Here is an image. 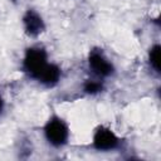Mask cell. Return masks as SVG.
Wrapping results in <instances>:
<instances>
[{"label": "cell", "mask_w": 161, "mask_h": 161, "mask_svg": "<svg viewBox=\"0 0 161 161\" xmlns=\"http://www.w3.org/2000/svg\"><path fill=\"white\" fill-rule=\"evenodd\" d=\"M45 133L53 145H62L67 140V127L59 119L50 121L45 128Z\"/></svg>", "instance_id": "cell-2"}, {"label": "cell", "mask_w": 161, "mask_h": 161, "mask_svg": "<svg viewBox=\"0 0 161 161\" xmlns=\"http://www.w3.org/2000/svg\"><path fill=\"white\" fill-rule=\"evenodd\" d=\"M1 106H3V102H1V98H0V109H1Z\"/></svg>", "instance_id": "cell-9"}, {"label": "cell", "mask_w": 161, "mask_h": 161, "mask_svg": "<svg viewBox=\"0 0 161 161\" xmlns=\"http://www.w3.org/2000/svg\"><path fill=\"white\" fill-rule=\"evenodd\" d=\"M36 78L40 79L44 83H54L59 78V69L55 65H49L48 64Z\"/></svg>", "instance_id": "cell-6"}, {"label": "cell", "mask_w": 161, "mask_h": 161, "mask_svg": "<svg viewBox=\"0 0 161 161\" xmlns=\"http://www.w3.org/2000/svg\"><path fill=\"white\" fill-rule=\"evenodd\" d=\"M99 87L101 86L98 83H88L86 86V91H88V92H97L99 89Z\"/></svg>", "instance_id": "cell-8"}, {"label": "cell", "mask_w": 161, "mask_h": 161, "mask_svg": "<svg viewBox=\"0 0 161 161\" xmlns=\"http://www.w3.org/2000/svg\"><path fill=\"white\" fill-rule=\"evenodd\" d=\"M94 145L98 150H111L117 145V137L109 130L101 128L94 136Z\"/></svg>", "instance_id": "cell-3"}, {"label": "cell", "mask_w": 161, "mask_h": 161, "mask_svg": "<svg viewBox=\"0 0 161 161\" xmlns=\"http://www.w3.org/2000/svg\"><path fill=\"white\" fill-rule=\"evenodd\" d=\"M47 59L45 54L40 49H29L25 57V68L34 75L38 77L42 70L47 67Z\"/></svg>", "instance_id": "cell-1"}, {"label": "cell", "mask_w": 161, "mask_h": 161, "mask_svg": "<svg viewBox=\"0 0 161 161\" xmlns=\"http://www.w3.org/2000/svg\"><path fill=\"white\" fill-rule=\"evenodd\" d=\"M89 65L99 75H108L112 72V65L98 53H93L89 57Z\"/></svg>", "instance_id": "cell-4"}, {"label": "cell", "mask_w": 161, "mask_h": 161, "mask_svg": "<svg viewBox=\"0 0 161 161\" xmlns=\"http://www.w3.org/2000/svg\"><path fill=\"white\" fill-rule=\"evenodd\" d=\"M25 28L28 30V33L30 34H38L39 31H42L43 29V23L42 19L34 14V13H29L25 16Z\"/></svg>", "instance_id": "cell-5"}, {"label": "cell", "mask_w": 161, "mask_h": 161, "mask_svg": "<svg viewBox=\"0 0 161 161\" xmlns=\"http://www.w3.org/2000/svg\"><path fill=\"white\" fill-rule=\"evenodd\" d=\"M150 62H151V65L158 72L160 70V47L156 45L151 49V53H150Z\"/></svg>", "instance_id": "cell-7"}]
</instances>
